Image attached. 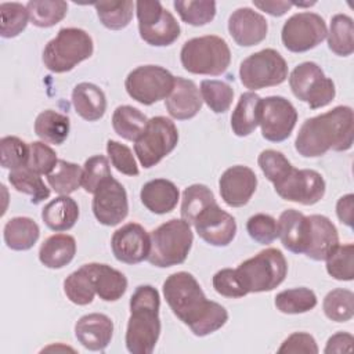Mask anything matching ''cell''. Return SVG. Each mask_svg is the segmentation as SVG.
I'll return each mask as SVG.
<instances>
[{"mask_svg":"<svg viewBox=\"0 0 354 354\" xmlns=\"http://www.w3.org/2000/svg\"><path fill=\"white\" fill-rule=\"evenodd\" d=\"M71 122L66 115L46 109L35 120V133L44 142L61 145L68 138Z\"/></svg>","mask_w":354,"mask_h":354,"instance_id":"1f68e13d","label":"cell"},{"mask_svg":"<svg viewBox=\"0 0 354 354\" xmlns=\"http://www.w3.org/2000/svg\"><path fill=\"white\" fill-rule=\"evenodd\" d=\"M353 210H354V195L347 194L342 196L336 203V214L342 223L353 227Z\"/></svg>","mask_w":354,"mask_h":354,"instance_id":"6f0895ef","label":"cell"},{"mask_svg":"<svg viewBox=\"0 0 354 354\" xmlns=\"http://www.w3.org/2000/svg\"><path fill=\"white\" fill-rule=\"evenodd\" d=\"M113 335L112 319L100 313H91L80 317L75 325L77 342L87 350L102 351L111 343Z\"/></svg>","mask_w":354,"mask_h":354,"instance_id":"44dd1931","label":"cell"},{"mask_svg":"<svg viewBox=\"0 0 354 354\" xmlns=\"http://www.w3.org/2000/svg\"><path fill=\"white\" fill-rule=\"evenodd\" d=\"M136 12L141 39L155 47L173 44L180 36V25L160 1H137Z\"/></svg>","mask_w":354,"mask_h":354,"instance_id":"8fae6325","label":"cell"},{"mask_svg":"<svg viewBox=\"0 0 354 354\" xmlns=\"http://www.w3.org/2000/svg\"><path fill=\"white\" fill-rule=\"evenodd\" d=\"M106 153L111 159L112 166H115V169L122 174L137 176L140 173L131 149L124 144H120L115 140H108Z\"/></svg>","mask_w":354,"mask_h":354,"instance_id":"f5cc1de1","label":"cell"},{"mask_svg":"<svg viewBox=\"0 0 354 354\" xmlns=\"http://www.w3.org/2000/svg\"><path fill=\"white\" fill-rule=\"evenodd\" d=\"M201 97L210 111L214 113H224L232 104L234 90L225 82L206 79L201 82Z\"/></svg>","mask_w":354,"mask_h":354,"instance_id":"7bdbcfd3","label":"cell"},{"mask_svg":"<svg viewBox=\"0 0 354 354\" xmlns=\"http://www.w3.org/2000/svg\"><path fill=\"white\" fill-rule=\"evenodd\" d=\"M322 308L325 315L335 322L350 321L354 315V293L348 289H333L324 297Z\"/></svg>","mask_w":354,"mask_h":354,"instance_id":"b9f144b4","label":"cell"},{"mask_svg":"<svg viewBox=\"0 0 354 354\" xmlns=\"http://www.w3.org/2000/svg\"><path fill=\"white\" fill-rule=\"evenodd\" d=\"M317 303L315 293L304 286L286 289L275 296V307L283 314H303L313 310Z\"/></svg>","mask_w":354,"mask_h":354,"instance_id":"ab89813d","label":"cell"},{"mask_svg":"<svg viewBox=\"0 0 354 354\" xmlns=\"http://www.w3.org/2000/svg\"><path fill=\"white\" fill-rule=\"evenodd\" d=\"M169 115L177 120H187L201 111L202 97L196 84L181 76L174 80V87L165 101Z\"/></svg>","mask_w":354,"mask_h":354,"instance_id":"7402d4cb","label":"cell"},{"mask_svg":"<svg viewBox=\"0 0 354 354\" xmlns=\"http://www.w3.org/2000/svg\"><path fill=\"white\" fill-rule=\"evenodd\" d=\"M29 159V145L15 136L0 140V162L4 169L17 170L25 167Z\"/></svg>","mask_w":354,"mask_h":354,"instance_id":"7dc6e473","label":"cell"},{"mask_svg":"<svg viewBox=\"0 0 354 354\" xmlns=\"http://www.w3.org/2000/svg\"><path fill=\"white\" fill-rule=\"evenodd\" d=\"M98 19L101 24L111 30H120L126 28L133 18L134 3L130 0L124 1H97L93 3Z\"/></svg>","mask_w":354,"mask_h":354,"instance_id":"74e56055","label":"cell"},{"mask_svg":"<svg viewBox=\"0 0 354 354\" xmlns=\"http://www.w3.org/2000/svg\"><path fill=\"white\" fill-rule=\"evenodd\" d=\"M72 104L77 115L87 122L101 119L106 111V97L104 91L88 82L75 86L72 91Z\"/></svg>","mask_w":354,"mask_h":354,"instance_id":"484cf974","label":"cell"},{"mask_svg":"<svg viewBox=\"0 0 354 354\" xmlns=\"http://www.w3.org/2000/svg\"><path fill=\"white\" fill-rule=\"evenodd\" d=\"M257 187L254 171L242 165L228 167L218 180L221 199L231 207L246 205Z\"/></svg>","mask_w":354,"mask_h":354,"instance_id":"d6986e66","label":"cell"},{"mask_svg":"<svg viewBox=\"0 0 354 354\" xmlns=\"http://www.w3.org/2000/svg\"><path fill=\"white\" fill-rule=\"evenodd\" d=\"M214 195L203 184H192L187 187L183 192V201H181V217L188 224H192L195 217L206 209L209 205L214 203Z\"/></svg>","mask_w":354,"mask_h":354,"instance_id":"60d3db41","label":"cell"},{"mask_svg":"<svg viewBox=\"0 0 354 354\" xmlns=\"http://www.w3.org/2000/svg\"><path fill=\"white\" fill-rule=\"evenodd\" d=\"M192 225L198 235L209 245L227 246L236 234L235 218L223 210L217 202L203 209L194 220Z\"/></svg>","mask_w":354,"mask_h":354,"instance_id":"e0dca14e","label":"cell"},{"mask_svg":"<svg viewBox=\"0 0 354 354\" xmlns=\"http://www.w3.org/2000/svg\"><path fill=\"white\" fill-rule=\"evenodd\" d=\"M91 207L100 224L108 227L118 225L129 213V202L124 187L113 177H109L94 192Z\"/></svg>","mask_w":354,"mask_h":354,"instance_id":"2e32d148","label":"cell"},{"mask_svg":"<svg viewBox=\"0 0 354 354\" xmlns=\"http://www.w3.org/2000/svg\"><path fill=\"white\" fill-rule=\"evenodd\" d=\"M142 205L155 214L170 213L180 199L178 188L166 178H155L145 183L140 192Z\"/></svg>","mask_w":354,"mask_h":354,"instance_id":"d4e9b609","label":"cell"},{"mask_svg":"<svg viewBox=\"0 0 354 354\" xmlns=\"http://www.w3.org/2000/svg\"><path fill=\"white\" fill-rule=\"evenodd\" d=\"M266 18L249 7L236 8L228 18V32L236 44L250 47L261 43L267 36Z\"/></svg>","mask_w":354,"mask_h":354,"instance_id":"ffe728a7","label":"cell"},{"mask_svg":"<svg viewBox=\"0 0 354 354\" xmlns=\"http://www.w3.org/2000/svg\"><path fill=\"white\" fill-rule=\"evenodd\" d=\"M275 192L285 201L311 206L319 202L325 195L324 177L311 169H295L277 184Z\"/></svg>","mask_w":354,"mask_h":354,"instance_id":"9a60e30c","label":"cell"},{"mask_svg":"<svg viewBox=\"0 0 354 354\" xmlns=\"http://www.w3.org/2000/svg\"><path fill=\"white\" fill-rule=\"evenodd\" d=\"M354 140V113L339 105L318 116L306 119L295 140L296 151L304 158H318L329 149L347 151Z\"/></svg>","mask_w":354,"mask_h":354,"instance_id":"7a4b0ae2","label":"cell"},{"mask_svg":"<svg viewBox=\"0 0 354 354\" xmlns=\"http://www.w3.org/2000/svg\"><path fill=\"white\" fill-rule=\"evenodd\" d=\"M181 65L195 75L218 76L231 62V51L224 39L214 35L189 39L180 51Z\"/></svg>","mask_w":354,"mask_h":354,"instance_id":"8992f818","label":"cell"},{"mask_svg":"<svg viewBox=\"0 0 354 354\" xmlns=\"http://www.w3.org/2000/svg\"><path fill=\"white\" fill-rule=\"evenodd\" d=\"M326 271L337 281H353L354 278V245H337L325 259Z\"/></svg>","mask_w":354,"mask_h":354,"instance_id":"bcb514c9","label":"cell"},{"mask_svg":"<svg viewBox=\"0 0 354 354\" xmlns=\"http://www.w3.org/2000/svg\"><path fill=\"white\" fill-rule=\"evenodd\" d=\"M76 253V241L68 234L48 236L40 246L39 260L48 268H62L69 264Z\"/></svg>","mask_w":354,"mask_h":354,"instance_id":"f546056e","label":"cell"},{"mask_svg":"<svg viewBox=\"0 0 354 354\" xmlns=\"http://www.w3.org/2000/svg\"><path fill=\"white\" fill-rule=\"evenodd\" d=\"M29 11L21 3L0 4V35L6 39L18 36L28 25Z\"/></svg>","mask_w":354,"mask_h":354,"instance_id":"f6af8a7d","label":"cell"},{"mask_svg":"<svg viewBox=\"0 0 354 354\" xmlns=\"http://www.w3.org/2000/svg\"><path fill=\"white\" fill-rule=\"evenodd\" d=\"M26 8L35 26L51 28L64 19L68 12V3L62 0H30Z\"/></svg>","mask_w":354,"mask_h":354,"instance_id":"8d00e7d4","label":"cell"},{"mask_svg":"<svg viewBox=\"0 0 354 354\" xmlns=\"http://www.w3.org/2000/svg\"><path fill=\"white\" fill-rule=\"evenodd\" d=\"M163 295L173 314L185 324L195 336H207L225 325L227 310L207 300L195 277L187 271H178L163 282Z\"/></svg>","mask_w":354,"mask_h":354,"instance_id":"6da1fadb","label":"cell"},{"mask_svg":"<svg viewBox=\"0 0 354 354\" xmlns=\"http://www.w3.org/2000/svg\"><path fill=\"white\" fill-rule=\"evenodd\" d=\"M253 6L272 17H281L288 10H290L293 4L292 1H254L253 0Z\"/></svg>","mask_w":354,"mask_h":354,"instance_id":"680465c9","label":"cell"},{"mask_svg":"<svg viewBox=\"0 0 354 354\" xmlns=\"http://www.w3.org/2000/svg\"><path fill=\"white\" fill-rule=\"evenodd\" d=\"M173 6L180 18L192 26L206 25L216 15V3L210 0H176Z\"/></svg>","mask_w":354,"mask_h":354,"instance_id":"ee69618b","label":"cell"},{"mask_svg":"<svg viewBox=\"0 0 354 354\" xmlns=\"http://www.w3.org/2000/svg\"><path fill=\"white\" fill-rule=\"evenodd\" d=\"M246 231L249 236L261 245H268L274 242L279 232H278V221L264 213H257L249 217L246 223Z\"/></svg>","mask_w":354,"mask_h":354,"instance_id":"f907efd6","label":"cell"},{"mask_svg":"<svg viewBox=\"0 0 354 354\" xmlns=\"http://www.w3.org/2000/svg\"><path fill=\"white\" fill-rule=\"evenodd\" d=\"M88 268L93 275L95 293L104 301L119 300L127 289V278L120 271L112 268L108 264L88 263Z\"/></svg>","mask_w":354,"mask_h":354,"instance_id":"4316f807","label":"cell"},{"mask_svg":"<svg viewBox=\"0 0 354 354\" xmlns=\"http://www.w3.org/2000/svg\"><path fill=\"white\" fill-rule=\"evenodd\" d=\"M112 177L109 162L102 155H94L84 162L82 173V187L86 192L94 194L100 185Z\"/></svg>","mask_w":354,"mask_h":354,"instance_id":"c3c4849f","label":"cell"},{"mask_svg":"<svg viewBox=\"0 0 354 354\" xmlns=\"http://www.w3.org/2000/svg\"><path fill=\"white\" fill-rule=\"evenodd\" d=\"M8 181L18 192L29 195L33 205H39L50 196V188H47L40 174L30 170L28 166L11 170L8 174Z\"/></svg>","mask_w":354,"mask_h":354,"instance_id":"d590c367","label":"cell"},{"mask_svg":"<svg viewBox=\"0 0 354 354\" xmlns=\"http://www.w3.org/2000/svg\"><path fill=\"white\" fill-rule=\"evenodd\" d=\"M278 353L317 354L318 353V346H317L315 339L310 333L295 332L283 340V343L278 348Z\"/></svg>","mask_w":354,"mask_h":354,"instance_id":"11a10c76","label":"cell"},{"mask_svg":"<svg viewBox=\"0 0 354 354\" xmlns=\"http://www.w3.org/2000/svg\"><path fill=\"white\" fill-rule=\"evenodd\" d=\"M178 142V130L169 118L155 116L148 120L142 134L134 141V152L142 167L149 169L169 155Z\"/></svg>","mask_w":354,"mask_h":354,"instance_id":"ba28073f","label":"cell"},{"mask_svg":"<svg viewBox=\"0 0 354 354\" xmlns=\"http://www.w3.org/2000/svg\"><path fill=\"white\" fill-rule=\"evenodd\" d=\"M4 242L12 250H29L40 236V228L30 217H14L4 225Z\"/></svg>","mask_w":354,"mask_h":354,"instance_id":"4dcf8cb0","label":"cell"},{"mask_svg":"<svg viewBox=\"0 0 354 354\" xmlns=\"http://www.w3.org/2000/svg\"><path fill=\"white\" fill-rule=\"evenodd\" d=\"M111 248L118 261L137 264L149 256L151 235L138 223H127L113 232Z\"/></svg>","mask_w":354,"mask_h":354,"instance_id":"ac0fdd59","label":"cell"},{"mask_svg":"<svg viewBox=\"0 0 354 354\" xmlns=\"http://www.w3.org/2000/svg\"><path fill=\"white\" fill-rule=\"evenodd\" d=\"M310 236L304 254L315 261L325 260L328 254L339 245V234L335 224L322 214H311Z\"/></svg>","mask_w":354,"mask_h":354,"instance_id":"cb8c5ba5","label":"cell"},{"mask_svg":"<svg viewBox=\"0 0 354 354\" xmlns=\"http://www.w3.org/2000/svg\"><path fill=\"white\" fill-rule=\"evenodd\" d=\"M353 335L347 332H337L328 339L324 353H350L353 350Z\"/></svg>","mask_w":354,"mask_h":354,"instance_id":"9f6ffc18","label":"cell"},{"mask_svg":"<svg viewBox=\"0 0 354 354\" xmlns=\"http://www.w3.org/2000/svg\"><path fill=\"white\" fill-rule=\"evenodd\" d=\"M289 86L293 95L307 102L311 109L326 106L336 95L332 79L326 77L321 66L311 61L301 62L292 71Z\"/></svg>","mask_w":354,"mask_h":354,"instance_id":"9c48e42d","label":"cell"},{"mask_svg":"<svg viewBox=\"0 0 354 354\" xmlns=\"http://www.w3.org/2000/svg\"><path fill=\"white\" fill-rule=\"evenodd\" d=\"M214 290L225 297H243L248 295L235 268H223L213 275Z\"/></svg>","mask_w":354,"mask_h":354,"instance_id":"db71d44e","label":"cell"},{"mask_svg":"<svg viewBox=\"0 0 354 354\" xmlns=\"http://www.w3.org/2000/svg\"><path fill=\"white\" fill-rule=\"evenodd\" d=\"M94 51L91 36L79 28H62L43 50V64L54 73L72 71Z\"/></svg>","mask_w":354,"mask_h":354,"instance_id":"5b68a950","label":"cell"},{"mask_svg":"<svg viewBox=\"0 0 354 354\" xmlns=\"http://www.w3.org/2000/svg\"><path fill=\"white\" fill-rule=\"evenodd\" d=\"M55 151L44 144V141H33L29 144V159L28 167L37 174H48L57 165Z\"/></svg>","mask_w":354,"mask_h":354,"instance_id":"816d5d0a","label":"cell"},{"mask_svg":"<svg viewBox=\"0 0 354 354\" xmlns=\"http://www.w3.org/2000/svg\"><path fill=\"white\" fill-rule=\"evenodd\" d=\"M297 122V111L293 104L281 95L261 98L260 122L261 136L271 142L285 141Z\"/></svg>","mask_w":354,"mask_h":354,"instance_id":"5bb4252c","label":"cell"},{"mask_svg":"<svg viewBox=\"0 0 354 354\" xmlns=\"http://www.w3.org/2000/svg\"><path fill=\"white\" fill-rule=\"evenodd\" d=\"M278 232L285 249L292 253H304L310 236V220L301 212L286 209L278 218Z\"/></svg>","mask_w":354,"mask_h":354,"instance_id":"603a6c76","label":"cell"},{"mask_svg":"<svg viewBox=\"0 0 354 354\" xmlns=\"http://www.w3.org/2000/svg\"><path fill=\"white\" fill-rule=\"evenodd\" d=\"M261 98L253 91L241 94L238 104L231 115V129L235 136L246 137L252 134L260 122Z\"/></svg>","mask_w":354,"mask_h":354,"instance_id":"83f0119b","label":"cell"},{"mask_svg":"<svg viewBox=\"0 0 354 354\" xmlns=\"http://www.w3.org/2000/svg\"><path fill=\"white\" fill-rule=\"evenodd\" d=\"M194 242L189 224L183 218H171L151 232L148 261L160 268L178 266L185 261Z\"/></svg>","mask_w":354,"mask_h":354,"instance_id":"277c9868","label":"cell"},{"mask_svg":"<svg viewBox=\"0 0 354 354\" xmlns=\"http://www.w3.org/2000/svg\"><path fill=\"white\" fill-rule=\"evenodd\" d=\"M235 270L248 293H260L270 292L283 282L288 263L279 249L268 248L242 261Z\"/></svg>","mask_w":354,"mask_h":354,"instance_id":"52a82bcc","label":"cell"},{"mask_svg":"<svg viewBox=\"0 0 354 354\" xmlns=\"http://www.w3.org/2000/svg\"><path fill=\"white\" fill-rule=\"evenodd\" d=\"M41 218L53 231H68L79 218V206L71 196L59 195L44 206L41 210Z\"/></svg>","mask_w":354,"mask_h":354,"instance_id":"f1b7e54d","label":"cell"},{"mask_svg":"<svg viewBox=\"0 0 354 354\" xmlns=\"http://www.w3.org/2000/svg\"><path fill=\"white\" fill-rule=\"evenodd\" d=\"M326 33L324 18L315 12L304 11L293 14L285 21L281 39L286 50L304 53L317 47L326 37Z\"/></svg>","mask_w":354,"mask_h":354,"instance_id":"4fadbf2b","label":"cell"},{"mask_svg":"<svg viewBox=\"0 0 354 354\" xmlns=\"http://www.w3.org/2000/svg\"><path fill=\"white\" fill-rule=\"evenodd\" d=\"M328 47L340 57H348L354 51V24L346 14H336L330 19L329 32L326 33Z\"/></svg>","mask_w":354,"mask_h":354,"instance_id":"d6a6232c","label":"cell"},{"mask_svg":"<svg viewBox=\"0 0 354 354\" xmlns=\"http://www.w3.org/2000/svg\"><path fill=\"white\" fill-rule=\"evenodd\" d=\"M257 163L266 178L272 184L279 183L293 167L285 155L275 149H264L257 158Z\"/></svg>","mask_w":354,"mask_h":354,"instance_id":"681fc988","label":"cell"},{"mask_svg":"<svg viewBox=\"0 0 354 354\" xmlns=\"http://www.w3.org/2000/svg\"><path fill=\"white\" fill-rule=\"evenodd\" d=\"M64 292L66 297L77 306H86L93 301L95 288L88 264H83L79 270L66 277L64 281Z\"/></svg>","mask_w":354,"mask_h":354,"instance_id":"e575fe53","label":"cell"},{"mask_svg":"<svg viewBox=\"0 0 354 354\" xmlns=\"http://www.w3.org/2000/svg\"><path fill=\"white\" fill-rule=\"evenodd\" d=\"M176 77L159 65H142L133 69L126 80L127 94L142 105L166 100L173 91Z\"/></svg>","mask_w":354,"mask_h":354,"instance_id":"7c38bea8","label":"cell"},{"mask_svg":"<svg viewBox=\"0 0 354 354\" xmlns=\"http://www.w3.org/2000/svg\"><path fill=\"white\" fill-rule=\"evenodd\" d=\"M160 297L151 285H140L130 297L126 347L131 354H151L160 335Z\"/></svg>","mask_w":354,"mask_h":354,"instance_id":"3957f363","label":"cell"},{"mask_svg":"<svg viewBox=\"0 0 354 354\" xmlns=\"http://www.w3.org/2000/svg\"><path fill=\"white\" fill-rule=\"evenodd\" d=\"M239 77L242 84L250 90L278 86L288 77V65L277 50L264 48L242 61Z\"/></svg>","mask_w":354,"mask_h":354,"instance_id":"30bf717a","label":"cell"},{"mask_svg":"<svg viewBox=\"0 0 354 354\" xmlns=\"http://www.w3.org/2000/svg\"><path fill=\"white\" fill-rule=\"evenodd\" d=\"M82 173L79 165L58 159L54 169L47 174L50 187L59 195H69L82 185Z\"/></svg>","mask_w":354,"mask_h":354,"instance_id":"f35d334b","label":"cell"},{"mask_svg":"<svg viewBox=\"0 0 354 354\" xmlns=\"http://www.w3.org/2000/svg\"><path fill=\"white\" fill-rule=\"evenodd\" d=\"M148 120L140 109L130 105H120L113 111L112 127L119 137L127 141H136L145 130Z\"/></svg>","mask_w":354,"mask_h":354,"instance_id":"836d02e7","label":"cell"}]
</instances>
